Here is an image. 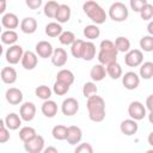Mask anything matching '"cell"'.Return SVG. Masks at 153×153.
Masks as SVG:
<instances>
[{
  "mask_svg": "<svg viewBox=\"0 0 153 153\" xmlns=\"http://www.w3.org/2000/svg\"><path fill=\"white\" fill-rule=\"evenodd\" d=\"M10 140V129L5 126L4 120L0 121V142L5 143Z\"/></svg>",
  "mask_w": 153,
  "mask_h": 153,
  "instance_id": "7bdbcfd3",
  "label": "cell"
},
{
  "mask_svg": "<svg viewBox=\"0 0 153 153\" xmlns=\"http://www.w3.org/2000/svg\"><path fill=\"white\" fill-rule=\"evenodd\" d=\"M71 16H72V11H71V7L66 4H60V7L57 10V13H56V22L60 23V24H63V23H67L69 19H71Z\"/></svg>",
  "mask_w": 153,
  "mask_h": 153,
  "instance_id": "603a6c76",
  "label": "cell"
},
{
  "mask_svg": "<svg viewBox=\"0 0 153 153\" xmlns=\"http://www.w3.org/2000/svg\"><path fill=\"white\" fill-rule=\"evenodd\" d=\"M147 31H148V35L153 36V20H151L147 25Z\"/></svg>",
  "mask_w": 153,
  "mask_h": 153,
  "instance_id": "f907efd6",
  "label": "cell"
},
{
  "mask_svg": "<svg viewBox=\"0 0 153 153\" xmlns=\"http://www.w3.org/2000/svg\"><path fill=\"white\" fill-rule=\"evenodd\" d=\"M35 94H36L37 98L42 99L43 102L44 100H49L50 97H51V94H53V90L49 86H47V85H39V86L36 87Z\"/></svg>",
  "mask_w": 153,
  "mask_h": 153,
  "instance_id": "e575fe53",
  "label": "cell"
},
{
  "mask_svg": "<svg viewBox=\"0 0 153 153\" xmlns=\"http://www.w3.org/2000/svg\"><path fill=\"white\" fill-rule=\"evenodd\" d=\"M38 134L36 133V129L33 127H30V126H25L23 128H20L19 130V139L25 143L30 140H32L33 137H36Z\"/></svg>",
  "mask_w": 153,
  "mask_h": 153,
  "instance_id": "83f0119b",
  "label": "cell"
},
{
  "mask_svg": "<svg viewBox=\"0 0 153 153\" xmlns=\"http://www.w3.org/2000/svg\"><path fill=\"white\" fill-rule=\"evenodd\" d=\"M44 137L42 135H37L32 140L24 143V149L27 153H42L44 151Z\"/></svg>",
  "mask_w": 153,
  "mask_h": 153,
  "instance_id": "ba28073f",
  "label": "cell"
},
{
  "mask_svg": "<svg viewBox=\"0 0 153 153\" xmlns=\"http://www.w3.org/2000/svg\"><path fill=\"white\" fill-rule=\"evenodd\" d=\"M106 74L114 79V80H117L120 79L122 75H123V71H122V67L118 62H114L109 66H106Z\"/></svg>",
  "mask_w": 153,
  "mask_h": 153,
  "instance_id": "f546056e",
  "label": "cell"
},
{
  "mask_svg": "<svg viewBox=\"0 0 153 153\" xmlns=\"http://www.w3.org/2000/svg\"><path fill=\"white\" fill-rule=\"evenodd\" d=\"M146 153H153V148H151V149H147V151H146Z\"/></svg>",
  "mask_w": 153,
  "mask_h": 153,
  "instance_id": "f5cc1de1",
  "label": "cell"
},
{
  "mask_svg": "<svg viewBox=\"0 0 153 153\" xmlns=\"http://www.w3.org/2000/svg\"><path fill=\"white\" fill-rule=\"evenodd\" d=\"M74 153H93V147L88 142H81L75 147Z\"/></svg>",
  "mask_w": 153,
  "mask_h": 153,
  "instance_id": "ee69618b",
  "label": "cell"
},
{
  "mask_svg": "<svg viewBox=\"0 0 153 153\" xmlns=\"http://www.w3.org/2000/svg\"><path fill=\"white\" fill-rule=\"evenodd\" d=\"M19 116L25 122H31L36 116V105L32 102H25L19 108Z\"/></svg>",
  "mask_w": 153,
  "mask_h": 153,
  "instance_id": "30bf717a",
  "label": "cell"
},
{
  "mask_svg": "<svg viewBox=\"0 0 153 153\" xmlns=\"http://www.w3.org/2000/svg\"><path fill=\"white\" fill-rule=\"evenodd\" d=\"M1 24L5 29L7 30H14L18 26H20L19 24V19L17 17V14L12 13V12H7L1 17Z\"/></svg>",
  "mask_w": 153,
  "mask_h": 153,
  "instance_id": "e0dca14e",
  "label": "cell"
},
{
  "mask_svg": "<svg viewBox=\"0 0 153 153\" xmlns=\"http://www.w3.org/2000/svg\"><path fill=\"white\" fill-rule=\"evenodd\" d=\"M147 2H148L147 0H130L129 5H130V8H131L134 12L140 13V11L143 8V6H145Z\"/></svg>",
  "mask_w": 153,
  "mask_h": 153,
  "instance_id": "f6af8a7d",
  "label": "cell"
},
{
  "mask_svg": "<svg viewBox=\"0 0 153 153\" xmlns=\"http://www.w3.org/2000/svg\"><path fill=\"white\" fill-rule=\"evenodd\" d=\"M117 49L115 47V42L110 39H103L99 44V51L97 55V59L100 65L109 66L114 62H117Z\"/></svg>",
  "mask_w": 153,
  "mask_h": 153,
  "instance_id": "7a4b0ae2",
  "label": "cell"
},
{
  "mask_svg": "<svg viewBox=\"0 0 153 153\" xmlns=\"http://www.w3.org/2000/svg\"><path fill=\"white\" fill-rule=\"evenodd\" d=\"M120 130L122 134H124L126 136H131L134 134L137 133L139 130V124L133 118H127V120H123L120 124Z\"/></svg>",
  "mask_w": 153,
  "mask_h": 153,
  "instance_id": "5bb4252c",
  "label": "cell"
},
{
  "mask_svg": "<svg viewBox=\"0 0 153 153\" xmlns=\"http://www.w3.org/2000/svg\"><path fill=\"white\" fill-rule=\"evenodd\" d=\"M20 30L26 35H31L37 30V20L32 17H25L20 22Z\"/></svg>",
  "mask_w": 153,
  "mask_h": 153,
  "instance_id": "d6986e66",
  "label": "cell"
},
{
  "mask_svg": "<svg viewBox=\"0 0 153 153\" xmlns=\"http://www.w3.org/2000/svg\"><path fill=\"white\" fill-rule=\"evenodd\" d=\"M140 17L143 20H151L153 18V5L147 2L143 6V8L140 11Z\"/></svg>",
  "mask_w": 153,
  "mask_h": 153,
  "instance_id": "b9f144b4",
  "label": "cell"
},
{
  "mask_svg": "<svg viewBox=\"0 0 153 153\" xmlns=\"http://www.w3.org/2000/svg\"><path fill=\"white\" fill-rule=\"evenodd\" d=\"M51 135L55 140L62 141V140H67V135H68V127L63 126V124H57L51 129Z\"/></svg>",
  "mask_w": 153,
  "mask_h": 153,
  "instance_id": "4dcf8cb0",
  "label": "cell"
},
{
  "mask_svg": "<svg viewBox=\"0 0 153 153\" xmlns=\"http://www.w3.org/2000/svg\"><path fill=\"white\" fill-rule=\"evenodd\" d=\"M42 153H59V151H57V148L54 147V146H48V147L44 148V151H43Z\"/></svg>",
  "mask_w": 153,
  "mask_h": 153,
  "instance_id": "c3c4849f",
  "label": "cell"
},
{
  "mask_svg": "<svg viewBox=\"0 0 153 153\" xmlns=\"http://www.w3.org/2000/svg\"><path fill=\"white\" fill-rule=\"evenodd\" d=\"M81 139H82V130L78 126H69L67 142L72 146H78L81 142Z\"/></svg>",
  "mask_w": 153,
  "mask_h": 153,
  "instance_id": "2e32d148",
  "label": "cell"
},
{
  "mask_svg": "<svg viewBox=\"0 0 153 153\" xmlns=\"http://www.w3.org/2000/svg\"><path fill=\"white\" fill-rule=\"evenodd\" d=\"M106 67L100 65V63H97L94 65L91 71H90V76L92 79L93 82H98V81H102L105 76H106Z\"/></svg>",
  "mask_w": 153,
  "mask_h": 153,
  "instance_id": "44dd1931",
  "label": "cell"
},
{
  "mask_svg": "<svg viewBox=\"0 0 153 153\" xmlns=\"http://www.w3.org/2000/svg\"><path fill=\"white\" fill-rule=\"evenodd\" d=\"M44 32L48 37H59L63 30H62V26L60 23L57 22H50L45 25V29H44Z\"/></svg>",
  "mask_w": 153,
  "mask_h": 153,
  "instance_id": "484cf974",
  "label": "cell"
},
{
  "mask_svg": "<svg viewBox=\"0 0 153 153\" xmlns=\"http://www.w3.org/2000/svg\"><path fill=\"white\" fill-rule=\"evenodd\" d=\"M68 56H67V51L63 48H55L53 56H51V63L55 67H63L67 63Z\"/></svg>",
  "mask_w": 153,
  "mask_h": 153,
  "instance_id": "ac0fdd59",
  "label": "cell"
},
{
  "mask_svg": "<svg viewBox=\"0 0 153 153\" xmlns=\"http://www.w3.org/2000/svg\"><path fill=\"white\" fill-rule=\"evenodd\" d=\"M146 108L149 111H153V94H149L146 99Z\"/></svg>",
  "mask_w": 153,
  "mask_h": 153,
  "instance_id": "7dc6e473",
  "label": "cell"
},
{
  "mask_svg": "<svg viewBox=\"0 0 153 153\" xmlns=\"http://www.w3.org/2000/svg\"><path fill=\"white\" fill-rule=\"evenodd\" d=\"M124 63L128 67H139L143 63V54L140 49H130L124 55Z\"/></svg>",
  "mask_w": 153,
  "mask_h": 153,
  "instance_id": "52a82bcc",
  "label": "cell"
},
{
  "mask_svg": "<svg viewBox=\"0 0 153 153\" xmlns=\"http://www.w3.org/2000/svg\"><path fill=\"white\" fill-rule=\"evenodd\" d=\"M6 4H7V2H6L5 0H1V1H0V14H2V16L5 14L4 12H5V10H6Z\"/></svg>",
  "mask_w": 153,
  "mask_h": 153,
  "instance_id": "681fc988",
  "label": "cell"
},
{
  "mask_svg": "<svg viewBox=\"0 0 153 153\" xmlns=\"http://www.w3.org/2000/svg\"><path fill=\"white\" fill-rule=\"evenodd\" d=\"M35 53L37 54V56H39L42 59H48V57L51 59L53 53H54V48H53L50 42L39 41L35 47Z\"/></svg>",
  "mask_w": 153,
  "mask_h": 153,
  "instance_id": "8fae6325",
  "label": "cell"
},
{
  "mask_svg": "<svg viewBox=\"0 0 153 153\" xmlns=\"http://www.w3.org/2000/svg\"><path fill=\"white\" fill-rule=\"evenodd\" d=\"M128 115L130 116V118L135 120L136 122L137 121H141V120H143L147 116V114H146V106L141 102L134 100L128 106Z\"/></svg>",
  "mask_w": 153,
  "mask_h": 153,
  "instance_id": "8992f818",
  "label": "cell"
},
{
  "mask_svg": "<svg viewBox=\"0 0 153 153\" xmlns=\"http://www.w3.org/2000/svg\"><path fill=\"white\" fill-rule=\"evenodd\" d=\"M69 87L71 86L67 84H63L61 81H55L53 85V92L57 96H65L69 91Z\"/></svg>",
  "mask_w": 153,
  "mask_h": 153,
  "instance_id": "60d3db41",
  "label": "cell"
},
{
  "mask_svg": "<svg viewBox=\"0 0 153 153\" xmlns=\"http://www.w3.org/2000/svg\"><path fill=\"white\" fill-rule=\"evenodd\" d=\"M41 111L42 114L48 117V118H53L56 114H57V104L56 102L49 99V100H44L42 106H41Z\"/></svg>",
  "mask_w": 153,
  "mask_h": 153,
  "instance_id": "cb8c5ba5",
  "label": "cell"
},
{
  "mask_svg": "<svg viewBox=\"0 0 153 153\" xmlns=\"http://www.w3.org/2000/svg\"><path fill=\"white\" fill-rule=\"evenodd\" d=\"M60 7V4L57 1H48L44 4V7H43V12H44V16L48 17V18H54L56 17V13H57V10Z\"/></svg>",
  "mask_w": 153,
  "mask_h": 153,
  "instance_id": "1f68e13d",
  "label": "cell"
},
{
  "mask_svg": "<svg viewBox=\"0 0 153 153\" xmlns=\"http://www.w3.org/2000/svg\"><path fill=\"white\" fill-rule=\"evenodd\" d=\"M26 6L31 10H37L42 6V0H26L25 1Z\"/></svg>",
  "mask_w": 153,
  "mask_h": 153,
  "instance_id": "bcb514c9",
  "label": "cell"
},
{
  "mask_svg": "<svg viewBox=\"0 0 153 153\" xmlns=\"http://www.w3.org/2000/svg\"><path fill=\"white\" fill-rule=\"evenodd\" d=\"M18 41V33L14 30H5L1 32V42L7 45H14Z\"/></svg>",
  "mask_w": 153,
  "mask_h": 153,
  "instance_id": "f1b7e54d",
  "label": "cell"
},
{
  "mask_svg": "<svg viewBox=\"0 0 153 153\" xmlns=\"http://www.w3.org/2000/svg\"><path fill=\"white\" fill-rule=\"evenodd\" d=\"M139 75L140 78L148 80L153 76V62L151 61H146L140 66V71H139Z\"/></svg>",
  "mask_w": 153,
  "mask_h": 153,
  "instance_id": "d590c367",
  "label": "cell"
},
{
  "mask_svg": "<svg viewBox=\"0 0 153 153\" xmlns=\"http://www.w3.org/2000/svg\"><path fill=\"white\" fill-rule=\"evenodd\" d=\"M74 79H75V78H74L73 72L69 71V69H66V68L59 71L57 74H56V81H61V82L67 84V85H69V86L74 82Z\"/></svg>",
  "mask_w": 153,
  "mask_h": 153,
  "instance_id": "4316f807",
  "label": "cell"
},
{
  "mask_svg": "<svg viewBox=\"0 0 153 153\" xmlns=\"http://www.w3.org/2000/svg\"><path fill=\"white\" fill-rule=\"evenodd\" d=\"M22 117L16 114V112H11V114H7L6 117L4 118V122H5V126L10 129V130H17L20 126H22Z\"/></svg>",
  "mask_w": 153,
  "mask_h": 153,
  "instance_id": "ffe728a7",
  "label": "cell"
},
{
  "mask_svg": "<svg viewBox=\"0 0 153 153\" xmlns=\"http://www.w3.org/2000/svg\"><path fill=\"white\" fill-rule=\"evenodd\" d=\"M147 116H148V121H149V123L153 124V111H149V114H148Z\"/></svg>",
  "mask_w": 153,
  "mask_h": 153,
  "instance_id": "816d5d0a",
  "label": "cell"
},
{
  "mask_svg": "<svg viewBox=\"0 0 153 153\" xmlns=\"http://www.w3.org/2000/svg\"><path fill=\"white\" fill-rule=\"evenodd\" d=\"M61 111L65 116H74L79 111V102L73 97L63 99L61 104Z\"/></svg>",
  "mask_w": 153,
  "mask_h": 153,
  "instance_id": "9c48e42d",
  "label": "cell"
},
{
  "mask_svg": "<svg viewBox=\"0 0 153 153\" xmlns=\"http://www.w3.org/2000/svg\"><path fill=\"white\" fill-rule=\"evenodd\" d=\"M23 92L17 88V87H10L7 88L6 93H5V98L6 100L11 104V105H18V104H22L23 102Z\"/></svg>",
  "mask_w": 153,
  "mask_h": 153,
  "instance_id": "9a60e30c",
  "label": "cell"
},
{
  "mask_svg": "<svg viewBox=\"0 0 153 153\" xmlns=\"http://www.w3.org/2000/svg\"><path fill=\"white\" fill-rule=\"evenodd\" d=\"M97 92H98V87H97L96 82H93V81H87V82L84 84V86H82V96H84L85 98L88 99V98H91L92 96H96Z\"/></svg>",
  "mask_w": 153,
  "mask_h": 153,
  "instance_id": "8d00e7d4",
  "label": "cell"
},
{
  "mask_svg": "<svg viewBox=\"0 0 153 153\" xmlns=\"http://www.w3.org/2000/svg\"><path fill=\"white\" fill-rule=\"evenodd\" d=\"M24 53L25 51L22 45L14 44V45H11L10 48H7V50L5 51V59L10 65H17V63L22 62Z\"/></svg>",
  "mask_w": 153,
  "mask_h": 153,
  "instance_id": "5b68a950",
  "label": "cell"
},
{
  "mask_svg": "<svg viewBox=\"0 0 153 153\" xmlns=\"http://www.w3.org/2000/svg\"><path fill=\"white\" fill-rule=\"evenodd\" d=\"M84 44H85V41L84 39H75V42L71 45V54L73 55V57L81 59Z\"/></svg>",
  "mask_w": 153,
  "mask_h": 153,
  "instance_id": "74e56055",
  "label": "cell"
},
{
  "mask_svg": "<svg viewBox=\"0 0 153 153\" xmlns=\"http://www.w3.org/2000/svg\"><path fill=\"white\" fill-rule=\"evenodd\" d=\"M86 108L88 111V118L92 122L99 123V122L104 121V118H105V102L100 96L96 94V96H92L91 98H88L86 102Z\"/></svg>",
  "mask_w": 153,
  "mask_h": 153,
  "instance_id": "6da1fadb",
  "label": "cell"
},
{
  "mask_svg": "<svg viewBox=\"0 0 153 153\" xmlns=\"http://www.w3.org/2000/svg\"><path fill=\"white\" fill-rule=\"evenodd\" d=\"M115 47L118 53H128L130 50V41L126 36H118L115 39Z\"/></svg>",
  "mask_w": 153,
  "mask_h": 153,
  "instance_id": "836d02e7",
  "label": "cell"
},
{
  "mask_svg": "<svg viewBox=\"0 0 153 153\" xmlns=\"http://www.w3.org/2000/svg\"><path fill=\"white\" fill-rule=\"evenodd\" d=\"M84 36L88 39V41H92V39H96L99 37L100 35V29L98 27V25L96 24H90V25H86L84 27Z\"/></svg>",
  "mask_w": 153,
  "mask_h": 153,
  "instance_id": "d6a6232c",
  "label": "cell"
},
{
  "mask_svg": "<svg viewBox=\"0 0 153 153\" xmlns=\"http://www.w3.org/2000/svg\"><path fill=\"white\" fill-rule=\"evenodd\" d=\"M82 10H84V13L96 25L104 24L106 18H108V13L105 12V10L98 2H96V1H92V0L85 1L82 4Z\"/></svg>",
  "mask_w": 153,
  "mask_h": 153,
  "instance_id": "3957f363",
  "label": "cell"
},
{
  "mask_svg": "<svg viewBox=\"0 0 153 153\" xmlns=\"http://www.w3.org/2000/svg\"><path fill=\"white\" fill-rule=\"evenodd\" d=\"M94 57H96V44L92 41H85L81 59L85 61H91Z\"/></svg>",
  "mask_w": 153,
  "mask_h": 153,
  "instance_id": "d4e9b609",
  "label": "cell"
},
{
  "mask_svg": "<svg viewBox=\"0 0 153 153\" xmlns=\"http://www.w3.org/2000/svg\"><path fill=\"white\" fill-rule=\"evenodd\" d=\"M75 35L74 32L67 30V31H63L60 36H59V42L62 44V45H72L74 42H75Z\"/></svg>",
  "mask_w": 153,
  "mask_h": 153,
  "instance_id": "ab89813d",
  "label": "cell"
},
{
  "mask_svg": "<svg viewBox=\"0 0 153 153\" xmlns=\"http://www.w3.org/2000/svg\"><path fill=\"white\" fill-rule=\"evenodd\" d=\"M108 16L110 17L111 20L121 23V22L127 20V18L129 16V11H128V7L126 6V4L121 2V1H115L110 5Z\"/></svg>",
  "mask_w": 153,
  "mask_h": 153,
  "instance_id": "277c9868",
  "label": "cell"
},
{
  "mask_svg": "<svg viewBox=\"0 0 153 153\" xmlns=\"http://www.w3.org/2000/svg\"><path fill=\"white\" fill-rule=\"evenodd\" d=\"M0 76H1V80L2 82L7 84V85H12L17 81V71L13 68V67H4L1 69V73H0Z\"/></svg>",
  "mask_w": 153,
  "mask_h": 153,
  "instance_id": "7402d4cb",
  "label": "cell"
},
{
  "mask_svg": "<svg viewBox=\"0 0 153 153\" xmlns=\"http://www.w3.org/2000/svg\"><path fill=\"white\" fill-rule=\"evenodd\" d=\"M22 66L24 69L26 71H32L36 68L37 63H38V56L35 51H31V50H26L23 55V59H22Z\"/></svg>",
  "mask_w": 153,
  "mask_h": 153,
  "instance_id": "7c38bea8",
  "label": "cell"
},
{
  "mask_svg": "<svg viewBox=\"0 0 153 153\" xmlns=\"http://www.w3.org/2000/svg\"><path fill=\"white\" fill-rule=\"evenodd\" d=\"M140 48H141V51H146V53H151L153 51V36L151 35H146V36H142L140 42Z\"/></svg>",
  "mask_w": 153,
  "mask_h": 153,
  "instance_id": "f35d334b",
  "label": "cell"
},
{
  "mask_svg": "<svg viewBox=\"0 0 153 153\" xmlns=\"http://www.w3.org/2000/svg\"><path fill=\"white\" fill-rule=\"evenodd\" d=\"M122 84L127 90H135L140 84V75L135 72H127L122 75Z\"/></svg>",
  "mask_w": 153,
  "mask_h": 153,
  "instance_id": "4fadbf2b",
  "label": "cell"
}]
</instances>
